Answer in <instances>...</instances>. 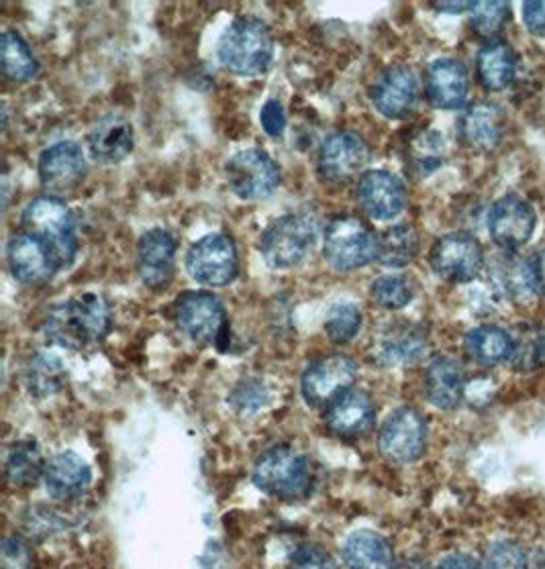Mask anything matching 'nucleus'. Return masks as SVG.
I'll return each mask as SVG.
<instances>
[{
    "label": "nucleus",
    "instance_id": "nucleus-1",
    "mask_svg": "<svg viewBox=\"0 0 545 569\" xmlns=\"http://www.w3.org/2000/svg\"><path fill=\"white\" fill-rule=\"evenodd\" d=\"M111 302L102 295L87 292L68 298L50 310L43 331L53 346L80 351L100 343L111 333Z\"/></svg>",
    "mask_w": 545,
    "mask_h": 569
},
{
    "label": "nucleus",
    "instance_id": "nucleus-2",
    "mask_svg": "<svg viewBox=\"0 0 545 569\" xmlns=\"http://www.w3.org/2000/svg\"><path fill=\"white\" fill-rule=\"evenodd\" d=\"M21 229L50 251L60 270L72 266L78 253V229L75 214L62 199L48 194L31 200L21 217Z\"/></svg>",
    "mask_w": 545,
    "mask_h": 569
},
{
    "label": "nucleus",
    "instance_id": "nucleus-3",
    "mask_svg": "<svg viewBox=\"0 0 545 569\" xmlns=\"http://www.w3.org/2000/svg\"><path fill=\"white\" fill-rule=\"evenodd\" d=\"M219 62L236 76H260L272 66L274 38L256 17L237 19L217 43Z\"/></svg>",
    "mask_w": 545,
    "mask_h": 569
},
{
    "label": "nucleus",
    "instance_id": "nucleus-4",
    "mask_svg": "<svg viewBox=\"0 0 545 569\" xmlns=\"http://www.w3.org/2000/svg\"><path fill=\"white\" fill-rule=\"evenodd\" d=\"M317 236L319 224L309 212L285 214L261 233V258L272 270H290L309 258Z\"/></svg>",
    "mask_w": 545,
    "mask_h": 569
},
{
    "label": "nucleus",
    "instance_id": "nucleus-5",
    "mask_svg": "<svg viewBox=\"0 0 545 569\" xmlns=\"http://www.w3.org/2000/svg\"><path fill=\"white\" fill-rule=\"evenodd\" d=\"M251 478L261 492L283 500L305 498L313 486L309 459L288 446L266 449L256 461Z\"/></svg>",
    "mask_w": 545,
    "mask_h": 569
},
{
    "label": "nucleus",
    "instance_id": "nucleus-6",
    "mask_svg": "<svg viewBox=\"0 0 545 569\" xmlns=\"http://www.w3.org/2000/svg\"><path fill=\"white\" fill-rule=\"evenodd\" d=\"M323 256L337 272H356L376 260L378 236L359 217H337L325 229Z\"/></svg>",
    "mask_w": 545,
    "mask_h": 569
},
{
    "label": "nucleus",
    "instance_id": "nucleus-7",
    "mask_svg": "<svg viewBox=\"0 0 545 569\" xmlns=\"http://www.w3.org/2000/svg\"><path fill=\"white\" fill-rule=\"evenodd\" d=\"M176 321L192 341L202 346H219L229 331L225 305L211 292H185L176 302Z\"/></svg>",
    "mask_w": 545,
    "mask_h": 569
},
{
    "label": "nucleus",
    "instance_id": "nucleus-8",
    "mask_svg": "<svg viewBox=\"0 0 545 569\" xmlns=\"http://www.w3.org/2000/svg\"><path fill=\"white\" fill-rule=\"evenodd\" d=\"M185 263L190 278L209 288L229 286L239 273L236 243L224 233H212L199 239L188 249Z\"/></svg>",
    "mask_w": 545,
    "mask_h": 569
},
{
    "label": "nucleus",
    "instance_id": "nucleus-9",
    "mask_svg": "<svg viewBox=\"0 0 545 569\" xmlns=\"http://www.w3.org/2000/svg\"><path fill=\"white\" fill-rule=\"evenodd\" d=\"M227 184L237 199L261 200L272 197L283 173L278 163L261 149H244L225 163Z\"/></svg>",
    "mask_w": 545,
    "mask_h": 569
},
{
    "label": "nucleus",
    "instance_id": "nucleus-10",
    "mask_svg": "<svg viewBox=\"0 0 545 569\" xmlns=\"http://www.w3.org/2000/svg\"><path fill=\"white\" fill-rule=\"evenodd\" d=\"M358 380V363L349 356L334 353L313 361L303 373L300 392L313 409L329 407L334 400L351 390Z\"/></svg>",
    "mask_w": 545,
    "mask_h": 569
},
{
    "label": "nucleus",
    "instance_id": "nucleus-11",
    "mask_svg": "<svg viewBox=\"0 0 545 569\" xmlns=\"http://www.w3.org/2000/svg\"><path fill=\"white\" fill-rule=\"evenodd\" d=\"M380 453L395 463H413L427 447V421L419 410L400 407L386 419L380 437Z\"/></svg>",
    "mask_w": 545,
    "mask_h": 569
},
{
    "label": "nucleus",
    "instance_id": "nucleus-12",
    "mask_svg": "<svg viewBox=\"0 0 545 569\" xmlns=\"http://www.w3.org/2000/svg\"><path fill=\"white\" fill-rule=\"evenodd\" d=\"M429 261L439 278L447 282L466 284L483 272L484 251L476 237L449 233L435 241Z\"/></svg>",
    "mask_w": 545,
    "mask_h": 569
},
{
    "label": "nucleus",
    "instance_id": "nucleus-13",
    "mask_svg": "<svg viewBox=\"0 0 545 569\" xmlns=\"http://www.w3.org/2000/svg\"><path fill=\"white\" fill-rule=\"evenodd\" d=\"M370 163V148L364 137L351 131H339L323 141L319 151V176L331 184H346L358 178Z\"/></svg>",
    "mask_w": 545,
    "mask_h": 569
},
{
    "label": "nucleus",
    "instance_id": "nucleus-14",
    "mask_svg": "<svg viewBox=\"0 0 545 569\" xmlns=\"http://www.w3.org/2000/svg\"><path fill=\"white\" fill-rule=\"evenodd\" d=\"M39 182L50 197L72 192L87 178L85 151L76 141H58L39 156Z\"/></svg>",
    "mask_w": 545,
    "mask_h": 569
},
{
    "label": "nucleus",
    "instance_id": "nucleus-15",
    "mask_svg": "<svg viewBox=\"0 0 545 569\" xmlns=\"http://www.w3.org/2000/svg\"><path fill=\"white\" fill-rule=\"evenodd\" d=\"M537 217L532 204L517 194H507L496 200L488 212V233L498 248L517 251L523 248L535 231Z\"/></svg>",
    "mask_w": 545,
    "mask_h": 569
},
{
    "label": "nucleus",
    "instance_id": "nucleus-16",
    "mask_svg": "<svg viewBox=\"0 0 545 569\" xmlns=\"http://www.w3.org/2000/svg\"><path fill=\"white\" fill-rule=\"evenodd\" d=\"M419 100V80L407 66H390L374 80L370 102L386 119H405Z\"/></svg>",
    "mask_w": 545,
    "mask_h": 569
},
{
    "label": "nucleus",
    "instance_id": "nucleus-17",
    "mask_svg": "<svg viewBox=\"0 0 545 569\" xmlns=\"http://www.w3.org/2000/svg\"><path fill=\"white\" fill-rule=\"evenodd\" d=\"M356 199L359 209L374 221H393L407 207V190L395 173L373 170L361 173Z\"/></svg>",
    "mask_w": 545,
    "mask_h": 569
},
{
    "label": "nucleus",
    "instance_id": "nucleus-18",
    "mask_svg": "<svg viewBox=\"0 0 545 569\" xmlns=\"http://www.w3.org/2000/svg\"><path fill=\"white\" fill-rule=\"evenodd\" d=\"M176 239L166 229H149L137 243V272L149 290L168 288L176 268Z\"/></svg>",
    "mask_w": 545,
    "mask_h": 569
},
{
    "label": "nucleus",
    "instance_id": "nucleus-19",
    "mask_svg": "<svg viewBox=\"0 0 545 569\" xmlns=\"http://www.w3.org/2000/svg\"><path fill=\"white\" fill-rule=\"evenodd\" d=\"M429 335L419 322H393L374 343V359L385 368H407L427 353Z\"/></svg>",
    "mask_w": 545,
    "mask_h": 569
},
{
    "label": "nucleus",
    "instance_id": "nucleus-20",
    "mask_svg": "<svg viewBox=\"0 0 545 569\" xmlns=\"http://www.w3.org/2000/svg\"><path fill=\"white\" fill-rule=\"evenodd\" d=\"M505 124L507 119L498 104L478 100L459 114V141L472 151L488 153L501 146L505 137Z\"/></svg>",
    "mask_w": 545,
    "mask_h": 569
},
{
    "label": "nucleus",
    "instance_id": "nucleus-21",
    "mask_svg": "<svg viewBox=\"0 0 545 569\" xmlns=\"http://www.w3.org/2000/svg\"><path fill=\"white\" fill-rule=\"evenodd\" d=\"M425 92L435 109H462L470 92V78L464 63L454 58H439L425 72Z\"/></svg>",
    "mask_w": 545,
    "mask_h": 569
},
{
    "label": "nucleus",
    "instance_id": "nucleus-22",
    "mask_svg": "<svg viewBox=\"0 0 545 569\" xmlns=\"http://www.w3.org/2000/svg\"><path fill=\"white\" fill-rule=\"evenodd\" d=\"M376 409L373 398L361 390H347L325 410V427L344 439H358L373 431Z\"/></svg>",
    "mask_w": 545,
    "mask_h": 569
},
{
    "label": "nucleus",
    "instance_id": "nucleus-23",
    "mask_svg": "<svg viewBox=\"0 0 545 569\" xmlns=\"http://www.w3.org/2000/svg\"><path fill=\"white\" fill-rule=\"evenodd\" d=\"M7 261L11 273L23 284H46L56 272H60V266L50 251L26 233H19L9 241Z\"/></svg>",
    "mask_w": 545,
    "mask_h": 569
},
{
    "label": "nucleus",
    "instance_id": "nucleus-24",
    "mask_svg": "<svg viewBox=\"0 0 545 569\" xmlns=\"http://www.w3.org/2000/svg\"><path fill=\"white\" fill-rule=\"evenodd\" d=\"M46 488L56 500H76L85 495L92 482V471L75 451H62L50 459L43 476Z\"/></svg>",
    "mask_w": 545,
    "mask_h": 569
},
{
    "label": "nucleus",
    "instance_id": "nucleus-25",
    "mask_svg": "<svg viewBox=\"0 0 545 569\" xmlns=\"http://www.w3.org/2000/svg\"><path fill=\"white\" fill-rule=\"evenodd\" d=\"M133 124L119 114L100 119L88 133V151L92 160L99 163H119L133 151Z\"/></svg>",
    "mask_w": 545,
    "mask_h": 569
},
{
    "label": "nucleus",
    "instance_id": "nucleus-26",
    "mask_svg": "<svg viewBox=\"0 0 545 569\" xmlns=\"http://www.w3.org/2000/svg\"><path fill=\"white\" fill-rule=\"evenodd\" d=\"M466 392V376L458 359L435 358L425 373V397L435 409H458Z\"/></svg>",
    "mask_w": 545,
    "mask_h": 569
},
{
    "label": "nucleus",
    "instance_id": "nucleus-27",
    "mask_svg": "<svg viewBox=\"0 0 545 569\" xmlns=\"http://www.w3.org/2000/svg\"><path fill=\"white\" fill-rule=\"evenodd\" d=\"M476 74L488 92H498L515 80L517 53L503 41H490L476 56Z\"/></svg>",
    "mask_w": 545,
    "mask_h": 569
},
{
    "label": "nucleus",
    "instance_id": "nucleus-28",
    "mask_svg": "<svg viewBox=\"0 0 545 569\" xmlns=\"http://www.w3.org/2000/svg\"><path fill=\"white\" fill-rule=\"evenodd\" d=\"M466 356L483 368H496L505 363L513 353V337L495 325H483L472 329L464 339Z\"/></svg>",
    "mask_w": 545,
    "mask_h": 569
},
{
    "label": "nucleus",
    "instance_id": "nucleus-29",
    "mask_svg": "<svg viewBox=\"0 0 545 569\" xmlns=\"http://www.w3.org/2000/svg\"><path fill=\"white\" fill-rule=\"evenodd\" d=\"M344 559L349 569H395L393 547L374 531L351 532L344 545Z\"/></svg>",
    "mask_w": 545,
    "mask_h": 569
},
{
    "label": "nucleus",
    "instance_id": "nucleus-30",
    "mask_svg": "<svg viewBox=\"0 0 545 569\" xmlns=\"http://www.w3.org/2000/svg\"><path fill=\"white\" fill-rule=\"evenodd\" d=\"M490 282L498 290V295L507 297L513 302H527L533 295L529 278H527V268L525 260H519L513 256V251H505L503 256H498L490 268Z\"/></svg>",
    "mask_w": 545,
    "mask_h": 569
},
{
    "label": "nucleus",
    "instance_id": "nucleus-31",
    "mask_svg": "<svg viewBox=\"0 0 545 569\" xmlns=\"http://www.w3.org/2000/svg\"><path fill=\"white\" fill-rule=\"evenodd\" d=\"M0 70L13 82H29L39 74L38 58L17 31H4L0 38Z\"/></svg>",
    "mask_w": 545,
    "mask_h": 569
},
{
    "label": "nucleus",
    "instance_id": "nucleus-32",
    "mask_svg": "<svg viewBox=\"0 0 545 569\" xmlns=\"http://www.w3.org/2000/svg\"><path fill=\"white\" fill-rule=\"evenodd\" d=\"M419 253V236L417 231L407 223L388 227L385 233L378 236V256L386 268H405Z\"/></svg>",
    "mask_w": 545,
    "mask_h": 569
},
{
    "label": "nucleus",
    "instance_id": "nucleus-33",
    "mask_svg": "<svg viewBox=\"0 0 545 569\" xmlns=\"http://www.w3.org/2000/svg\"><path fill=\"white\" fill-rule=\"evenodd\" d=\"M46 461L33 439L19 441L7 456V478L17 488H33L46 476Z\"/></svg>",
    "mask_w": 545,
    "mask_h": 569
},
{
    "label": "nucleus",
    "instance_id": "nucleus-34",
    "mask_svg": "<svg viewBox=\"0 0 545 569\" xmlns=\"http://www.w3.org/2000/svg\"><path fill=\"white\" fill-rule=\"evenodd\" d=\"M26 382L33 397H53V395L62 392L63 386H66V368L56 356L38 353L29 359Z\"/></svg>",
    "mask_w": 545,
    "mask_h": 569
},
{
    "label": "nucleus",
    "instance_id": "nucleus-35",
    "mask_svg": "<svg viewBox=\"0 0 545 569\" xmlns=\"http://www.w3.org/2000/svg\"><path fill=\"white\" fill-rule=\"evenodd\" d=\"M545 363V329L525 325L519 335L513 339V353L508 358V366L515 371L539 370Z\"/></svg>",
    "mask_w": 545,
    "mask_h": 569
},
{
    "label": "nucleus",
    "instance_id": "nucleus-36",
    "mask_svg": "<svg viewBox=\"0 0 545 569\" xmlns=\"http://www.w3.org/2000/svg\"><path fill=\"white\" fill-rule=\"evenodd\" d=\"M359 327H361V312L358 307L341 302L329 310L325 321V333L337 346H344L359 333Z\"/></svg>",
    "mask_w": 545,
    "mask_h": 569
},
{
    "label": "nucleus",
    "instance_id": "nucleus-37",
    "mask_svg": "<svg viewBox=\"0 0 545 569\" xmlns=\"http://www.w3.org/2000/svg\"><path fill=\"white\" fill-rule=\"evenodd\" d=\"M370 297L383 309H405L413 300V286L403 276H383L370 286Z\"/></svg>",
    "mask_w": 545,
    "mask_h": 569
},
{
    "label": "nucleus",
    "instance_id": "nucleus-38",
    "mask_svg": "<svg viewBox=\"0 0 545 569\" xmlns=\"http://www.w3.org/2000/svg\"><path fill=\"white\" fill-rule=\"evenodd\" d=\"M511 19V7L507 2H472V29L480 38H495Z\"/></svg>",
    "mask_w": 545,
    "mask_h": 569
},
{
    "label": "nucleus",
    "instance_id": "nucleus-39",
    "mask_svg": "<svg viewBox=\"0 0 545 569\" xmlns=\"http://www.w3.org/2000/svg\"><path fill=\"white\" fill-rule=\"evenodd\" d=\"M483 569H529L525 547L515 541H496L484 553Z\"/></svg>",
    "mask_w": 545,
    "mask_h": 569
},
{
    "label": "nucleus",
    "instance_id": "nucleus-40",
    "mask_svg": "<svg viewBox=\"0 0 545 569\" xmlns=\"http://www.w3.org/2000/svg\"><path fill=\"white\" fill-rule=\"evenodd\" d=\"M288 569H337L334 557L315 543L298 545L293 551Z\"/></svg>",
    "mask_w": 545,
    "mask_h": 569
},
{
    "label": "nucleus",
    "instance_id": "nucleus-41",
    "mask_svg": "<svg viewBox=\"0 0 545 569\" xmlns=\"http://www.w3.org/2000/svg\"><path fill=\"white\" fill-rule=\"evenodd\" d=\"M2 569H33V556L26 541L17 537L2 541Z\"/></svg>",
    "mask_w": 545,
    "mask_h": 569
},
{
    "label": "nucleus",
    "instance_id": "nucleus-42",
    "mask_svg": "<svg viewBox=\"0 0 545 569\" xmlns=\"http://www.w3.org/2000/svg\"><path fill=\"white\" fill-rule=\"evenodd\" d=\"M261 129L270 137H280L286 129V111L283 102L268 100L260 111Z\"/></svg>",
    "mask_w": 545,
    "mask_h": 569
},
{
    "label": "nucleus",
    "instance_id": "nucleus-43",
    "mask_svg": "<svg viewBox=\"0 0 545 569\" xmlns=\"http://www.w3.org/2000/svg\"><path fill=\"white\" fill-rule=\"evenodd\" d=\"M525 268H527V278H529L533 295L545 298V249H539L529 256L525 260Z\"/></svg>",
    "mask_w": 545,
    "mask_h": 569
},
{
    "label": "nucleus",
    "instance_id": "nucleus-44",
    "mask_svg": "<svg viewBox=\"0 0 545 569\" xmlns=\"http://www.w3.org/2000/svg\"><path fill=\"white\" fill-rule=\"evenodd\" d=\"M523 21L533 36H545V2H525Z\"/></svg>",
    "mask_w": 545,
    "mask_h": 569
},
{
    "label": "nucleus",
    "instance_id": "nucleus-45",
    "mask_svg": "<svg viewBox=\"0 0 545 569\" xmlns=\"http://www.w3.org/2000/svg\"><path fill=\"white\" fill-rule=\"evenodd\" d=\"M435 569H483V566L474 557L466 556V553H454V556L442 559L439 566Z\"/></svg>",
    "mask_w": 545,
    "mask_h": 569
},
{
    "label": "nucleus",
    "instance_id": "nucleus-46",
    "mask_svg": "<svg viewBox=\"0 0 545 569\" xmlns=\"http://www.w3.org/2000/svg\"><path fill=\"white\" fill-rule=\"evenodd\" d=\"M435 9L442 11V13L459 14L464 11H470L472 2H439V4H435Z\"/></svg>",
    "mask_w": 545,
    "mask_h": 569
},
{
    "label": "nucleus",
    "instance_id": "nucleus-47",
    "mask_svg": "<svg viewBox=\"0 0 545 569\" xmlns=\"http://www.w3.org/2000/svg\"><path fill=\"white\" fill-rule=\"evenodd\" d=\"M398 569H434L429 563H425V561H419V559H415V561H407L403 568Z\"/></svg>",
    "mask_w": 545,
    "mask_h": 569
}]
</instances>
